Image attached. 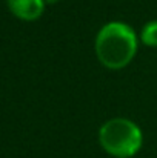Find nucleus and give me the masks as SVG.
<instances>
[{"instance_id":"obj_1","label":"nucleus","mask_w":157,"mask_h":158,"mask_svg":"<svg viewBox=\"0 0 157 158\" xmlns=\"http://www.w3.org/2000/svg\"><path fill=\"white\" fill-rule=\"evenodd\" d=\"M96 55L108 69H122L137 52L134 29L122 22H109L100 28L96 37Z\"/></svg>"},{"instance_id":"obj_2","label":"nucleus","mask_w":157,"mask_h":158,"mask_svg":"<svg viewBox=\"0 0 157 158\" xmlns=\"http://www.w3.org/2000/svg\"><path fill=\"white\" fill-rule=\"evenodd\" d=\"M99 141L109 155L116 158H129L140 151L143 135L134 121L117 117L102 124L99 131Z\"/></svg>"},{"instance_id":"obj_3","label":"nucleus","mask_w":157,"mask_h":158,"mask_svg":"<svg viewBox=\"0 0 157 158\" xmlns=\"http://www.w3.org/2000/svg\"><path fill=\"white\" fill-rule=\"evenodd\" d=\"M11 12L22 20H37L45 9V0H6Z\"/></svg>"},{"instance_id":"obj_4","label":"nucleus","mask_w":157,"mask_h":158,"mask_svg":"<svg viewBox=\"0 0 157 158\" xmlns=\"http://www.w3.org/2000/svg\"><path fill=\"white\" fill-rule=\"evenodd\" d=\"M140 40L146 46H157V20L148 22L140 32Z\"/></svg>"},{"instance_id":"obj_5","label":"nucleus","mask_w":157,"mask_h":158,"mask_svg":"<svg viewBox=\"0 0 157 158\" xmlns=\"http://www.w3.org/2000/svg\"><path fill=\"white\" fill-rule=\"evenodd\" d=\"M57 0H45V3H48V5H52V3H55Z\"/></svg>"}]
</instances>
